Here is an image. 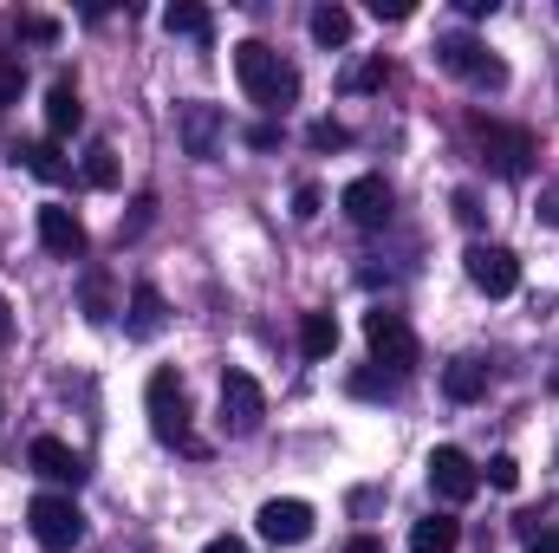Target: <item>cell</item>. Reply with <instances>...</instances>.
<instances>
[{
    "label": "cell",
    "mask_w": 559,
    "mask_h": 553,
    "mask_svg": "<svg viewBox=\"0 0 559 553\" xmlns=\"http://www.w3.org/2000/svg\"><path fill=\"white\" fill-rule=\"evenodd\" d=\"M235 79H241V92H248L261 111H286V105L299 98V72L280 59L267 39H241V46H235Z\"/></svg>",
    "instance_id": "cell-1"
},
{
    "label": "cell",
    "mask_w": 559,
    "mask_h": 553,
    "mask_svg": "<svg viewBox=\"0 0 559 553\" xmlns=\"http://www.w3.org/2000/svg\"><path fill=\"white\" fill-rule=\"evenodd\" d=\"M143 404H150L156 443H169V449H182V456H202V443H195V430H189V398H182V378H176V372H150Z\"/></svg>",
    "instance_id": "cell-2"
},
{
    "label": "cell",
    "mask_w": 559,
    "mask_h": 553,
    "mask_svg": "<svg viewBox=\"0 0 559 553\" xmlns=\"http://www.w3.org/2000/svg\"><path fill=\"white\" fill-rule=\"evenodd\" d=\"M26 528H33V541H39L46 553H72L79 541H85V515H79L72 495H33Z\"/></svg>",
    "instance_id": "cell-3"
},
{
    "label": "cell",
    "mask_w": 559,
    "mask_h": 553,
    "mask_svg": "<svg viewBox=\"0 0 559 553\" xmlns=\"http://www.w3.org/2000/svg\"><path fill=\"white\" fill-rule=\"evenodd\" d=\"M436 66L455 72V79H468V85H481V92H501V85H508V66H501L481 39H468V33L436 39Z\"/></svg>",
    "instance_id": "cell-4"
},
{
    "label": "cell",
    "mask_w": 559,
    "mask_h": 553,
    "mask_svg": "<svg viewBox=\"0 0 559 553\" xmlns=\"http://www.w3.org/2000/svg\"><path fill=\"white\" fill-rule=\"evenodd\" d=\"M365 345H371V358L391 365V372H411V365H417V332H411V319L391 313V306L365 313Z\"/></svg>",
    "instance_id": "cell-5"
},
{
    "label": "cell",
    "mask_w": 559,
    "mask_h": 553,
    "mask_svg": "<svg viewBox=\"0 0 559 553\" xmlns=\"http://www.w3.org/2000/svg\"><path fill=\"white\" fill-rule=\"evenodd\" d=\"M267 416V391L248 372H222V430L228 436H254Z\"/></svg>",
    "instance_id": "cell-6"
},
{
    "label": "cell",
    "mask_w": 559,
    "mask_h": 553,
    "mask_svg": "<svg viewBox=\"0 0 559 553\" xmlns=\"http://www.w3.org/2000/svg\"><path fill=\"white\" fill-rule=\"evenodd\" d=\"M462 268H468V286L488 293V299H508V293L521 286V261H514L508 248H495V242H475V248L462 255Z\"/></svg>",
    "instance_id": "cell-7"
},
{
    "label": "cell",
    "mask_w": 559,
    "mask_h": 553,
    "mask_svg": "<svg viewBox=\"0 0 559 553\" xmlns=\"http://www.w3.org/2000/svg\"><path fill=\"white\" fill-rule=\"evenodd\" d=\"M429 489H436L449 508H462V502L481 489V469H475L455 443H442V449H429Z\"/></svg>",
    "instance_id": "cell-8"
},
{
    "label": "cell",
    "mask_w": 559,
    "mask_h": 553,
    "mask_svg": "<svg viewBox=\"0 0 559 553\" xmlns=\"http://www.w3.org/2000/svg\"><path fill=\"white\" fill-rule=\"evenodd\" d=\"M475 143L488 150V163H495L501 176H527V163H534V138H527V131H514V125L475 118Z\"/></svg>",
    "instance_id": "cell-9"
},
{
    "label": "cell",
    "mask_w": 559,
    "mask_h": 553,
    "mask_svg": "<svg viewBox=\"0 0 559 553\" xmlns=\"http://www.w3.org/2000/svg\"><path fill=\"white\" fill-rule=\"evenodd\" d=\"M391 202H397V196H391L384 176H352L345 196H338V209H345L358 228H384V222H391Z\"/></svg>",
    "instance_id": "cell-10"
},
{
    "label": "cell",
    "mask_w": 559,
    "mask_h": 553,
    "mask_svg": "<svg viewBox=\"0 0 559 553\" xmlns=\"http://www.w3.org/2000/svg\"><path fill=\"white\" fill-rule=\"evenodd\" d=\"M254 521H261V534H267L274 548H299V541H312V508L293 502V495H286V502H261Z\"/></svg>",
    "instance_id": "cell-11"
},
{
    "label": "cell",
    "mask_w": 559,
    "mask_h": 553,
    "mask_svg": "<svg viewBox=\"0 0 559 553\" xmlns=\"http://www.w3.org/2000/svg\"><path fill=\"white\" fill-rule=\"evenodd\" d=\"M222 131H228V125H222V111H215V105H202V98L176 111V138H182L189 156H215V150H222Z\"/></svg>",
    "instance_id": "cell-12"
},
{
    "label": "cell",
    "mask_w": 559,
    "mask_h": 553,
    "mask_svg": "<svg viewBox=\"0 0 559 553\" xmlns=\"http://www.w3.org/2000/svg\"><path fill=\"white\" fill-rule=\"evenodd\" d=\"M39 248L59 255V261H79V255H85V228H79V215L59 209V202H46V209H39Z\"/></svg>",
    "instance_id": "cell-13"
},
{
    "label": "cell",
    "mask_w": 559,
    "mask_h": 553,
    "mask_svg": "<svg viewBox=\"0 0 559 553\" xmlns=\"http://www.w3.org/2000/svg\"><path fill=\"white\" fill-rule=\"evenodd\" d=\"M26 462H33V475H46V482H59V489H79V482H85L79 449H66L59 436H39V443L26 449Z\"/></svg>",
    "instance_id": "cell-14"
},
{
    "label": "cell",
    "mask_w": 559,
    "mask_h": 553,
    "mask_svg": "<svg viewBox=\"0 0 559 553\" xmlns=\"http://www.w3.org/2000/svg\"><path fill=\"white\" fill-rule=\"evenodd\" d=\"M163 326H169V299H163L150 280H138V286H131V306H124V332H131V339H156Z\"/></svg>",
    "instance_id": "cell-15"
},
{
    "label": "cell",
    "mask_w": 559,
    "mask_h": 553,
    "mask_svg": "<svg viewBox=\"0 0 559 553\" xmlns=\"http://www.w3.org/2000/svg\"><path fill=\"white\" fill-rule=\"evenodd\" d=\"M79 125H85L79 85H72V79H59V85L46 92V131H52V138H66V131H79Z\"/></svg>",
    "instance_id": "cell-16"
},
{
    "label": "cell",
    "mask_w": 559,
    "mask_h": 553,
    "mask_svg": "<svg viewBox=\"0 0 559 553\" xmlns=\"http://www.w3.org/2000/svg\"><path fill=\"white\" fill-rule=\"evenodd\" d=\"M442 391H449L455 404H475V398H488V365H481V358H455V365L442 372Z\"/></svg>",
    "instance_id": "cell-17"
},
{
    "label": "cell",
    "mask_w": 559,
    "mask_h": 553,
    "mask_svg": "<svg viewBox=\"0 0 559 553\" xmlns=\"http://www.w3.org/2000/svg\"><path fill=\"white\" fill-rule=\"evenodd\" d=\"M79 299H85V319H92V326H105V319L118 313V286H111V274H105V268H85V280H79Z\"/></svg>",
    "instance_id": "cell-18"
},
{
    "label": "cell",
    "mask_w": 559,
    "mask_h": 553,
    "mask_svg": "<svg viewBox=\"0 0 559 553\" xmlns=\"http://www.w3.org/2000/svg\"><path fill=\"white\" fill-rule=\"evenodd\" d=\"M299 352L306 358H332L338 352V319L332 313H306L299 319Z\"/></svg>",
    "instance_id": "cell-19"
},
{
    "label": "cell",
    "mask_w": 559,
    "mask_h": 553,
    "mask_svg": "<svg viewBox=\"0 0 559 553\" xmlns=\"http://www.w3.org/2000/svg\"><path fill=\"white\" fill-rule=\"evenodd\" d=\"M455 541H462V528L449 515H429L411 528V553H455Z\"/></svg>",
    "instance_id": "cell-20"
},
{
    "label": "cell",
    "mask_w": 559,
    "mask_h": 553,
    "mask_svg": "<svg viewBox=\"0 0 559 553\" xmlns=\"http://www.w3.org/2000/svg\"><path fill=\"white\" fill-rule=\"evenodd\" d=\"M163 26H169L176 39H195V46L215 33V26H209V7H195V0H176V7L163 13Z\"/></svg>",
    "instance_id": "cell-21"
},
{
    "label": "cell",
    "mask_w": 559,
    "mask_h": 553,
    "mask_svg": "<svg viewBox=\"0 0 559 553\" xmlns=\"http://www.w3.org/2000/svg\"><path fill=\"white\" fill-rule=\"evenodd\" d=\"M312 39H319V46H345V39H352V13H345L338 0L312 7Z\"/></svg>",
    "instance_id": "cell-22"
},
{
    "label": "cell",
    "mask_w": 559,
    "mask_h": 553,
    "mask_svg": "<svg viewBox=\"0 0 559 553\" xmlns=\"http://www.w3.org/2000/svg\"><path fill=\"white\" fill-rule=\"evenodd\" d=\"M20 163L39 176V183H59L66 176V156H59V143L52 138H39V143H20Z\"/></svg>",
    "instance_id": "cell-23"
},
{
    "label": "cell",
    "mask_w": 559,
    "mask_h": 553,
    "mask_svg": "<svg viewBox=\"0 0 559 553\" xmlns=\"http://www.w3.org/2000/svg\"><path fill=\"white\" fill-rule=\"evenodd\" d=\"M79 176H85L92 189H118V150H111V143H92L85 163H79Z\"/></svg>",
    "instance_id": "cell-24"
},
{
    "label": "cell",
    "mask_w": 559,
    "mask_h": 553,
    "mask_svg": "<svg viewBox=\"0 0 559 553\" xmlns=\"http://www.w3.org/2000/svg\"><path fill=\"white\" fill-rule=\"evenodd\" d=\"M527 553H559V521H521Z\"/></svg>",
    "instance_id": "cell-25"
},
{
    "label": "cell",
    "mask_w": 559,
    "mask_h": 553,
    "mask_svg": "<svg viewBox=\"0 0 559 553\" xmlns=\"http://www.w3.org/2000/svg\"><path fill=\"white\" fill-rule=\"evenodd\" d=\"M306 143H312V150H345V143H352V131H345L338 118H319V125L306 131Z\"/></svg>",
    "instance_id": "cell-26"
},
{
    "label": "cell",
    "mask_w": 559,
    "mask_h": 553,
    "mask_svg": "<svg viewBox=\"0 0 559 553\" xmlns=\"http://www.w3.org/2000/svg\"><path fill=\"white\" fill-rule=\"evenodd\" d=\"M488 482L495 489H521V462L514 456H488Z\"/></svg>",
    "instance_id": "cell-27"
},
{
    "label": "cell",
    "mask_w": 559,
    "mask_h": 553,
    "mask_svg": "<svg viewBox=\"0 0 559 553\" xmlns=\"http://www.w3.org/2000/svg\"><path fill=\"white\" fill-rule=\"evenodd\" d=\"M384 72H391L384 59H365V66L352 72V92H371V85H384Z\"/></svg>",
    "instance_id": "cell-28"
},
{
    "label": "cell",
    "mask_w": 559,
    "mask_h": 553,
    "mask_svg": "<svg viewBox=\"0 0 559 553\" xmlns=\"http://www.w3.org/2000/svg\"><path fill=\"white\" fill-rule=\"evenodd\" d=\"M319 202H325V196H319L312 183H299V189H293V215H299V222H312V215H319Z\"/></svg>",
    "instance_id": "cell-29"
},
{
    "label": "cell",
    "mask_w": 559,
    "mask_h": 553,
    "mask_svg": "<svg viewBox=\"0 0 559 553\" xmlns=\"http://www.w3.org/2000/svg\"><path fill=\"white\" fill-rule=\"evenodd\" d=\"M20 33H26V39H59V20H46V13H26V20H20Z\"/></svg>",
    "instance_id": "cell-30"
},
{
    "label": "cell",
    "mask_w": 559,
    "mask_h": 553,
    "mask_svg": "<svg viewBox=\"0 0 559 553\" xmlns=\"http://www.w3.org/2000/svg\"><path fill=\"white\" fill-rule=\"evenodd\" d=\"M352 391H358V398H378V391L391 398V391H397V378H371V372H365V378H352Z\"/></svg>",
    "instance_id": "cell-31"
},
{
    "label": "cell",
    "mask_w": 559,
    "mask_h": 553,
    "mask_svg": "<svg viewBox=\"0 0 559 553\" xmlns=\"http://www.w3.org/2000/svg\"><path fill=\"white\" fill-rule=\"evenodd\" d=\"M20 98V66H0V111Z\"/></svg>",
    "instance_id": "cell-32"
},
{
    "label": "cell",
    "mask_w": 559,
    "mask_h": 553,
    "mask_svg": "<svg viewBox=\"0 0 559 553\" xmlns=\"http://www.w3.org/2000/svg\"><path fill=\"white\" fill-rule=\"evenodd\" d=\"M378 20H411V0H371Z\"/></svg>",
    "instance_id": "cell-33"
},
{
    "label": "cell",
    "mask_w": 559,
    "mask_h": 553,
    "mask_svg": "<svg viewBox=\"0 0 559 553\" xmlns=\"http://www.w3.org/2000/svg\"><path fill=\"white\" fill-rule=\"evenodd\" d=\"M248 143H254V150H274L280 131H274V125H254V131H248Z\"/></svg>",
    "instance_id": "cell-34"
},
{
    "label": "cell",
    "mask_w": 559,
    "mask_h": 553,
    "mask_svg": "<svg viewBox=\"0 0 559 553\" xmlns=\"http://www.w3.org/2000/svg\"><path fill=\"white\" fill-rule=\"evenodd\" d=\"M202 553H248V541H235V534H215Z\"/></svg>",
    "instance_id": "cell-35"
},
{
    "label": "cell",
    "mask_w": 559,
    "mask_h": 553,
    "mask_svg": "<svg viewBox=\"0 0 559 553\" xmlns=\"http://www.w3.org/2000/svg\"><path fill=\"white\" fill-rule=\"evenodd\" d=\"M7 339H13V306L0 299V345H7Z\"/></svg>",
    "instance_id": "cell-36"
},
{
    "label": "cell",
    "mask_w": 559,
    "mask_h": 553,
    "mask_svg": "<svg viewBox=\"0 0 559 553\" xmlns=\"http://www.w3.org/2000/svg\"><path fill=\"white\" fill-rule=\"evenodd\" d=\"M345 553H384V548H378V541H365V534H358V541H352V548H345Z\"/></svg>",
    "instance_id": "cell-37"
}]
</instances>
